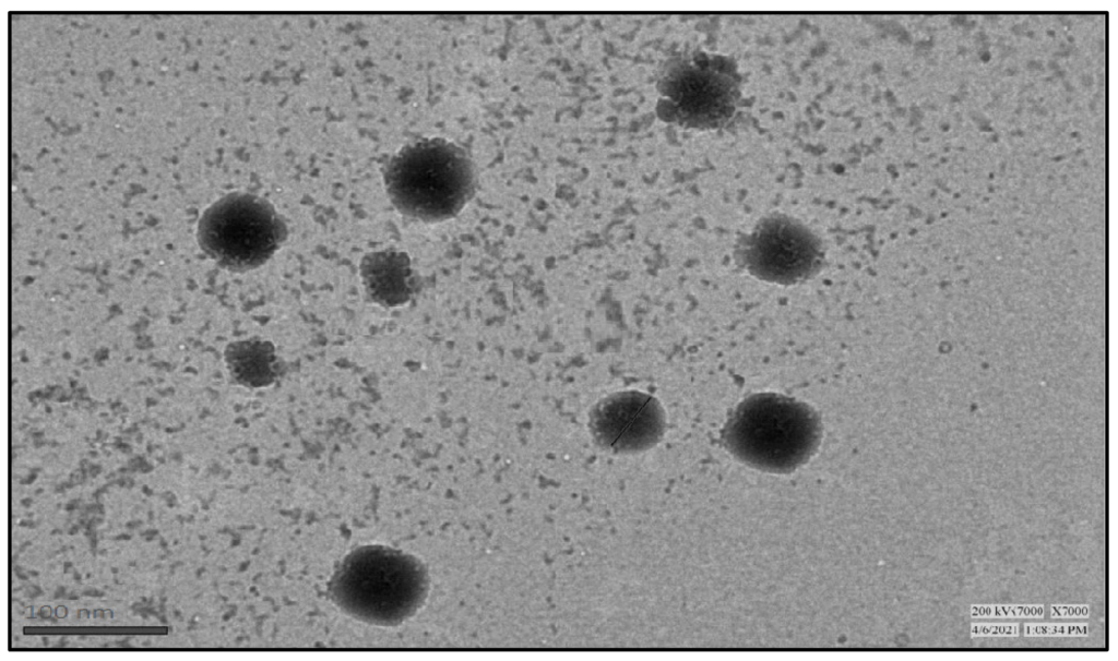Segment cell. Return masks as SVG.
Here are the masks:
<instances>
[{
    "mask_svg": "<svg viewBox=\"0 0 1118 661\" xmlns=\"http://www.w3.org/2000/svg\"><path fill=\"white\" fill-rule=\"evenodd\" d=\"M429 591L425 565L414 555L379 544L347 554L329 582V594L347 615L376 626L411 618Z\"/></svg>",
    "mask_w": 1118,
    "mask_h": 661,
    "instance_id": "obj_1",
    "label": "cell"
},
{
    "mask_svg": "<svg viewBox=\"0 0 1118 661\" xmlns=\"http://www.w3.org/2000/svg\"><path fill=\"white\" fill-rule=\"evenodd\" d=\"M721 438L740 462L765 472L789 473L817 452L822 423L806 402L777 393H759L736 407Z\"/></svg>",
    "mask_w": 1118,
    "mask_h": 661,
    "instance_id": "obj_2",
    "label": "cell"
},
{
    "mask_svg": "<svg viewBox=\"0 0 1118 661\" xmlns=\"http://www.w3.org/2000/svg\"><path fill=\"white\" fill-rule=\"evenodd\" d=\"M393 205L405 216L437 223L454 217L475 190V170L467 153L440 137L402 147L384 168Z\"/></svg>",
    "mask_w": 1118,
    "mask_h": 661,
    "instance_id": "obj_3",
    "label": "cell"
},
{
    "mask_svg": "<svg viewBox=\"0 0 1118 661\" xmlns=\"http://www.w3.org/2000/svg\"><path fill=\"white\" fill-rule=\"evenodd\" d=\"M286 236L285 221L274 206L247 192H231L213 202L202 213L197 228L202 251L234 272L264 264Z\"/></svg>",
    "mask_w": 1118,
    "mask_h": 661,
    "instance_id": "obj_4",
    "label": "cell"
},
{
    "mask_svg": "<svg viewBox=\"0 0 1118 661\" xmlns=\"http://www.w3.org/2000/svg\"><path fill=\"white\" fill-rule=\"evenodd\" d=\"M738 259L761 280L794 285L821 269L823 253L819 240L806 226L790 217L773 216L763 219L745 238Z\"/></svg>",
    "mask_w": 1118,
    "mask_h": 661,
    "instance_id": "obj_5",
    "label": "cell"
},
{
    "mask_svg": "<svg viewBox=\"0 0 1118 661\" xmlns=\"http://www.w3.org/2000/svg\"><path fill=\"white\" fill-rule=\"evenodd\" d=\"M663 112L693 127H713L734 111L736 86L718 62L701 59L673 68L664 77Z\"/></svg>",
    "mask_w": 1118,
    "mask_h": 661,
    "instance_id": "obj_6",
    "label": "cell"
},
{
    "mask_svg": "<svg viewBox=\"0 0 1118 661\" xmlns=\"http://www.w3.org/2000/svg\"><path fill=\"white\" fill-rule=\"evenodd\" d=\"M596 442L614 452L649 449L663 437L664 410L656 398L641 392H620L599 401L591 412Z\"/></svg>",
    "mask_w": 1118,
    "mask_h": 661,
    "instance_id": "obj_7",
    "label": "cell"
},
{
    "mask_svg": "<svg viewBox=\"0 0 1118 661\" xmlns=\"http://www.w3.org/2000/svg\"><path fill=\"white\" fill-rule=\"evenodd\" d=\"M1087 634L1086 625H1026L1025 635H1083Z\"/></svg>",
    "mask_w": 1118,
    "mask_h": 661,
    "instance_id": "obj_8",
    "label": "cell"
},
{
    "mask_svg": "<svg viewBox=\"0 0 1118 661\" xmlns=\"http://www.w3.org/2000/svg\"><path fill=\"white\" fill-rule=\"evenodd\" d=\"M972 614H1014V615H1042L1043 606H972Z\"/></svg>",
    "mask_w": 1118,
    "mask_h": 661,
    "instance_id": "obj_9",
    "label": "cell"
},
{
    "mask_svg": "<svg viewBox=\"0 0 1118 661\" xmlns=\"http://www.w3.org/2000/svg\"><path fill=\"white\" fill-rule=\"evenodd\" d=\"M972 636L977 635H1018L1016 625H973Z\"/></svg>",
    "mask_w": 1118,
    "mask_h": 661,
    "instance_id": "obj_10",
    "label": "cell"
},
{
    "mask_svg": "<svg viewBox=\"0 0 1118 661\" xmlns=\"http://www.w3.org/2000/svg\"><path fill=\"white\" fill-rule=\"evenodd\" d=\"M1051 609H1052V614L1054 615L1055 614H1058V615H1061V614H1066V615L1084 614L1085 615V614L1089 613V608L1087 606H1075L1074 608V606H1061V605L1055 606L1054 605V606H1051Z\"/></svg>",
    "mask_w": 1118,
    "mask_h": 661,
    "instance_id": "obj_11",
    "label": "cell"
}]
</instances>
